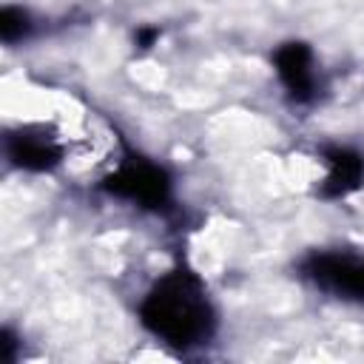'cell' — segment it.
<instances>
[{"label": "cell", "instance_id": "cell-5", "mask_svg": "<svg viewBox=\"0 0 364 364\" xmlns=\"http://www.w3.org/2000/svg\"><path fill=\"white\" fill-rule=\"evenodd\" d=\"M273 63H276L279 80L284 82V88L296 100H310L313 97L316 63H313V51L304 43H284L282 48H276Z\"/></svg>", "mask_w": 364, "mask_h": 364}, {"label": "cell", "instance_id": "cell-6", "mask_svg": "<svg viewBox=\"0 0 364 364\" xmlns=\"http://www.w3.org/2000/svg\"><path fill=\"white\" fill-rule=\"evenodd\" d=\"M327 165H330V171H327L324 185H327L330 196H344L361 185V176H364L361 156H355L350 151H333L327 156Z\"/></svg>", "mask_w": 364, "mask_h": 364}, {"label": "cell", "instance_id": "cell-3", "mask_svg": "<svg viewBox=\"0 0 364 364\" xmlns=\"http://www.w3.org/2000/svg\"><path fill=\"white\" fill-rule=\"evenodd\" d=\"M304 273L338 299L364 301V253H316L307 259Z\"/></svg>", "mask_w": 364, "mask_h": 364}, {"label": "cell", "instance_id": "cell-2", "mask_svg": "<svg viewBox=\"0 0 364 364\" xmlns=\"http://www.w3.org/2000/svg\"><path fill=\"white\" fill-rule=\"evenodd\" d=\"M108 191L139 208L159 210L171 202V176L165 173V168L136 156V159H125L108 176Z\"/></svg>", "mask_w": 364, "mask_h": 364}, {"label": "cell", "instance_id": "cell-1", "mask_svg": "<svg viewBox=\"0 0 364 364\" xmlns=\"http://www.w3.org/2000/svg\"><path fill=\"white\" fill-rule=\"evenodd\" d=\"M139 321L165 344L188 350L205 344L213 336L216 313L205 282L188 267H173L162 273L142 296Z\"/></svg>", "mask_w": 364, "mask_h": 364}, {"label": "cell", "instance_id": "cell-7", "mask_svg": "<svg viewBox=\"0 0 364 364\" xmlns=\"http://www.w3.org/2000/svg\"><path fill=\"white\" fill-rule=\"evenodd\" d=\"M26 28H28V20H26V14L20 9H3V14H0V34H3L6 43L23 37Z\"/></svg>", "mask_w": 364, "mask_h": 364}, {"label": "cell", "instance_id": "cell-4", "mask_svg": "<svg viewBox=\"0 0 364 364\" xmlns=\"http://www.w3.org/2000/svg\"><path fill=\"white\" fill-rule=\"evenodd\" d=\"M6 154L23 171H51L63 156L57 139L40 128H23L20 134H9Z\"/></svg>", "mask_w": 364, "mask_h": 364}]
</instances>
